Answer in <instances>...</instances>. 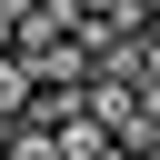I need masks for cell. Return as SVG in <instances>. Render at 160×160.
<instances>
[{"mask_svg": "<svg viewBox=\"0 0 160 160\" xmlns=\"http://www.w3.org/2000/svg\"><path fill=\"white\" fill-rule=\"evenodd\" d=\"M0 150H10V160H60V150H50V130H40V120H20V130H0Z\"/></svg>", "mask_w": 160, "mask_h": 160, "instance_id": "obj_1", "label": "cell"}, {"mask_svg": "<svg viewBox=\"0 0 160 160\" xmlns=\"http://www.w3.org/2000/svg\"><path fill=\"white\" fill-rule=\"evenodd\" d=\"M20 10H30V0H0V60H10V40H20Z\"/></svg>", "mask_w": 160, "mask_h": 160, "instance_id": "obj_2", "label": "cell"}, {"mask_svg": "<svg viewBox=\"0 0 160 160\" xmlns=\"http://www.w3.org/2000/svg\"><path fill=\"white\" fill-rule=\"evenodd\" d=\"M130 10H140V20H160V0H130Z\"/></svg>", "mask_w": 160, "mask_h": 160, "instance_id": "obj_3", "label": "cell"}, {"mask_svg": "<svg viewBox=\"0 0 160 160\" xmlns=\"http://www.w3.org/2000/svg\"><path fill=\"white\" fill-rule=\"evenodd\" d=\"M100 160H130V150H120V140H110V150H100Z\"/></svg>", "mask_w": 160, "mask_h": 160, "instance_id": "obj_4", "label": "cell"}, {"mask_svg": "<svg viewBox=\"0 0 160 160\" xmlns=\"http://www.w3.org/2000/svg\"><path fill=\"white\" fill-rule=\"evenodd\" d=\"M0 160H10V150H0Z\"/></svg>", "mask_w": 160, "mask_h": 160, "instance_id": "obj_5", "label": "cell"}]
</instances>
